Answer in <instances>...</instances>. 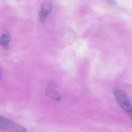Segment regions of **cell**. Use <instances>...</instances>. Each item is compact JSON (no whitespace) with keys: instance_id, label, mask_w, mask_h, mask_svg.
Segmentation results:
<instances>
[{"instance_id":"cell-1","label":"cell","mask_w":132,"mask_h":132,"mask_svg":"<svg viewBox=\"0 0 132 132\" xmlns=\"http://www.w3.org/2000/svg\"><path fill=\"white\" fill-rule=\"evenodd\" d=\"M113 93L119 105L129 114L132 120V105L127 99L124 92L120 88H116L113 90Z\"/></svg>"},{"instance_id":"cell-2","label":"cell","mask_w":132,"mask_h":132,"mask_svg":"<svg viewBox=\"0 0 132 132\" xmlns=\"http://www.w3.org/2000/svg\"><path fill=\"white\" fill-rule=\"evenodd\" d=\"M0 129L12 132H26L24 127L4 117L0 116Z\"/></svg>"},{"instance_id":"cell-3","label":"cell","mask_w":132,"mask_h":132,"mask_svg":"<svg viewBox=\"0 0 132 132\" xmlns=\"http://www.w3.org/2000/svg\"><path fill=\"white\" fill-rule=\"evenodd\" d=\"M45 92L46 95L54 101L61 100V96L57 92L56 84L53 81L50 82L48 84Z\"/></svg>"},{"instance_id":"cell-4","label":"cell","mask_w":132,"mask_h":132,"mask_svg":"<svg viewBox=\"0 0 132 132\" xmlns=\"http://www.w3.org/2000/svg\"><path fill=\"white\" fill-rule=\"evenodd\" d=\"M11 40V36L9 34H4L2 35L0 38V44L6 49H8L9 42Z\"/></svg>"},{"instance_id":"cell-5","label":"cell","mask_w":132,"mask_h":132,"mask_svg":"<svg viewBox=\"0 0 132 132\" xmlns=\"http://www.w3.org/2000/svg\"><path fill=\"white\" fill-rule=\"evenodd\" d=\"M52 10V6L50 2H46L43 3L41 6V11L48 15L51 13Z\"/></svg>"},{"instance_id":"cell-6","label":"cell","mask_w":132,"mask_h":132,"mask_svg":"<svg viewBox=\"0 0 132 132\" xmlns=\"http://www.w3.org/2000/svg\"><path fill=\"white\" fill-rule=\"evenodd\" d=\"M47 15L43 13L42 11H40L39 13V19L40 21L42 23H44L46 20L47 18Z\"/></svg>"}]
</instances>
